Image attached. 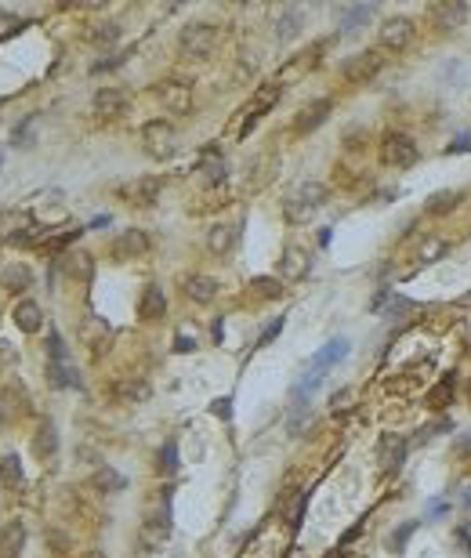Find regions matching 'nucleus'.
I'll use <instances>...</instances> for the list:
<instances>
[{"label":"nucleus","instance_id":"obj_9","mask_svg":"<svg viewBox=\"0 0 471 558\" xmlns=\"http://www.w3.org/2000/svg\"><path fill=\"white\" fill-rule=\"evenodd\" d=\"M149 254V236L142 229H127L113 240V257L116 261H135V257Z\"/></svg>","mask_w":471,"mask_h":558},{"label":"nucleus","instance_id":"obj_14","mask_svg":"<svg viewBox=\"0 0 471 558\" xmlns=\"http://www.w3.org/2000/svg\"><path fill=\"white\" fill-rule=\"evenodd\" d=\"M167 536H170V511L163 508L160 515L145 519V526H142V544H145L149 551H156V547H163Z\"/></svg>","mask_w":471,"mask_h":558},{"label":"nucleus","instance_id":"obj_33","mask_svg":"<svg viewBox=\"0 0 471 558\" xmlns=\"http://www.w3.org/2000/svg\"><path fill=\"white\" fill-rule=\"evenodd\" d=\"M95 486H98V489H105V493H120V489L127 486V479L120 475V471H113L109 464H102V468L95 471Z\"/></svg>","mask_w":471,"mask_h":558},{"label":"nucleus","instance_id":"obj_25","mask_svg":"<svg viewBox=\"0 0 471 558\" xmlns=\"http://www.w3.org/2000/svg\"><path fill=\"white\" fill-rule=\"evenodd\" d=\"M22 544H26V526L22 522H8L4 533H0V554H4V558H18Z\"/></svg>","mask_w":471,"mask_h":558},{"label":"nucleus","instance_id":"obj_19","mask_svg":"<svg viewBox=\"0 0 471 558\" xmlns=\"http://www.w3.org/2000/svg\"><path fill=\"white\" fill-rule=\"evenodd\" d=\"M406 449H410V442H406L402 435H384L381 439V468L392 471L406 461Z\"/></svg>","mask_w":471,"mask_h":558},{"label":"nucleus","instance_id":"obj_21","mask_svg":"<svg viewBox=\"0 0 471 558\" xmlns=\"http://www.w3.org/2000/svg\"><path fill=\"white\" fill-rule=\"evenodd\" d=\"M113 395H116V402H123V406H135V402H145V399H149V384H145L142 377H127V381H120L116 388H113Z\"/></svg>","mask_w":471,"mask_h":558},{"label":"nucleus","instance_id":"obj_24","mask_svg":"<svg viewBox=\"0 0 471 558\" xmlns=\"http://www.w3.org/2000/svg\"><path fill=\"white\" fill-rule=\"evenodd\" d=\"M280 268H283V275L287 279H305L308 275V254L301 250V247H287L283 250V261H280Z\"/></svg>","mask_w":471,"mask_h":558},{"label":"nucleus","instance_id":"obj_47","mask_svg":"<svg viewBox=\"0 0 471 558\" xmlns=\"http://www.w3.org/2000/svg\"><path fill=\"white\" fill-rule=\"evenodd\" d=\"M446 153H471V135H464V131H460L453 142H449Z\"/></svg>","mask_w":471,"mask_h":558},{"label":"nucleus","instance_id":"obj_18","mask_svg":"<svg viewBox=\"0 0 471 558\" xmlns=\"http://www.w3.org/2000/svg\"><path fill=\"white\" fill-rule=\"evenodd\" d=\"M11 319H15V327L22 334H40V327H44V312H40L36 301H18Z\"/></svg>","mask_w":471,"mask_h":558},{"label":"nucleus","instance_id":"obj_23","mask_svg":"<svg viewBox=\"0 0 471 558\" xmlns=\"http://www.w3.org/2000/svg\"><path fill=\"white\" fill-rule=\"evenodd\" d=\"M196 175H200L207 185H221V182H225V160L218 156V149H207L203 160H200V167H196Z\"/></svg>","mask_w":471,"mask_h":558},{"label":"nucleus","instance_id":"obj_41","mask_svg":"<svg viewBox=\"0 0 471 558\" xmlns=\"http://www.w3.org/2000/svg\"><path fill=\"white\" fill-rule=\"evenodd\" d=\"M48 355H51V362H69L66 359V345H62L58 334H48Z\"/></svg>","mask_w":471,"mask_h":558},{"label":"nucleus","instance_id":"obj_1","mask_svg":"<svg viewBox=\"0 0 471 558\" xmlns=\"http://www.w3.org/2000/svg\"><path fill=\"white\" fill-rule=\"evenodd\" d=\"M327 203V185H319V182H305L297 192H290V196L283 200V218L287 222H308L312 214Z\"/></svg>","mask_w":471,"mask_h":558},{"label":"nucleus","instance_id":"obj_7","mask_svg":"<svg viewBox=\"0 0 471 558\" xmlns=\"http://www.w3.org/2000/svg\"><path fill=\"white\" fill-rule=\"evenodd\" d=\"M414 33H417V29H414L410 18H402V15L384 18V22H381V48H388V51H402V48H410Z\"/></svg>","mask_w":471,"mask_h":558},{"label":"nucleus","instance_id":"obj_5","mask_svg":"<svg viewBox=\"0 0 471 558\" xmlns=\"http://www.w3.org/2000/svg\"><path fill=\"white\" fill-rule=\"evenodd\" d=\"M381 69H384V51H381V48H370V51H359V55L345 58L341 76H345L348 83H367V80H374Z\"/></svg>","mask_w":471,"mask_h":558},{"label":"nucleus","instance_id":"obj_37","mask_svg":"<svg viewBox=\"0 0 471 558\" xmlns=\"http://www.w3.org/2000/svg\"><path fill=\"white\" fill-rule=\"evenodd\" d=\"M163 475H175L178 471V446L175 442H163V449H160V464H156Z\"/></svg>","mask_w":471,"mask_h":558},{"label":"nucleus","instance_id":"obj_8","mask_svg":"<svg viewBox=\"0 0 471 558\" xmlns=\"http://www.w3.org/2000/svg\"><path fill=\"white\" fill-rule=\"evenodd\" d=\"M160 189H163V182H160L156 175H145V178H135L131 185H123L120 196H123L127 203H135V207H153L156 196H160Z\"/></svg>","mask_w":471,"mask_h":558},{"label":"nucleus","instance_id":"obj_45","mask_svg":"<svg viewBox=\"0 0 471 558\" xmlns=\"http://www.w3.org/2000/svg\"><path fill=\"white\" fill-rule=\"evenodd\" d=\"M280 330H283V319H272V327H265V334L258 337V348H265V345H272L275 337H280Z\"/></svg>","mask_w":471,"mask_h":558},{"label":"nucleus","instance_id":"obj_36","mask_svg":"<svg viewBox=\"0 0 471 558\" xmlns=\"http://www.w3.org/2000/svg\"><path fill=\"white\" fill-rule=\"evenodd\" d=\"M250 287L258 290L261 297H283V283H280V279H272V275H254Z\"/></svg>","mask_w":471,"mask_h":558},{"label":"nucleus","instance_id":"obj_22","mask_svg":"<svg viewBox=\"0 0 471 558\" xmlns=\"http://www.w3.org/2000/svg\"><path fill=\"white\" fill-rule=\"evenodd\" d=\"M62 268H66V275L80 279V283H88L95 275V261H91V254H83V250H73V254L62 257Z\"/></svg>","mask_w":471,"mask_h":558},{"label":"nucleus","instance_id":"obj_20","mask_svg":"<svg viewBox=\"0 0 471 558\" xmlns=\"http://www.w3.org/2000/svg\"><path fill=\"white\" fill-rule=\"evenodd\" d=\"M345 355H348V337H334V341H327V348H323V352L312 355V370H315V374H323L327 367L341 362Z\"/></svg>","mask_w":471,"mask_h":558},{"label":"nucleus","instance_id":"obj_35","mask_svg":"<svg viewBox=\"0 0 471 558\" xmlns=\"http://www.w3.org/2000/svg\"><path fill=\"white\" fill-rule=\"evenodd\" d=\"M120 40V26L116 22H102V26H95V33H91V44H98V48H113Z\"/></svg>","mask_w":471,"mask_h":558},{"label":"nucleus","instance_id":"obj_17","mask_svg":"<svg viewBox=\"0 0 471 558\" xmlns=\"http://www.w3.org/2000/svg\"><path fill=\"white\" fill-rule=\"evenodd\" d=\"M167 312V297L160 287H145L142 290V301H138V315L145 319V323H156V319H163Z\"/></svg>","mask_w":471,"mask_h":558},{"label":"nucleus","instance_id":"obj_12","mask_svg":"<svg viewBox=\"0 0 471 558\" xmlns=\"http://www.w3.org/2000/svg\"><path fill=\"white\" fill-rule=\"evenodd\" d=\"M453 392H457V374H442L432 388H428L424 406H428V410H435V414H442L446 406L453 402Z\"/></svg>","mask_w":471,"mask_h":558},{"label":"nucleus","instance_id":"obj_3","mask_svg":"<svg viewBox=\"0 0 471 558\" xmlns=\"http://www.w3.org/2000/svg\"><path fill=\"white\" fill-rule=\"evenodd\" d=\"M142 145H145L149 156L170 160V156H175V149H178V135H175V127H170L167 120H149L142 127Z\"/></svg>","mask_w":471,"mask_h":558},{"label":"nucleus","instance_id":"obj_42","mask_svg":"<svg viewBox=\"0 0 471 558\" xmlns=\"http://www.w3.org/2000/svg\"><path fill=\"white\" fill-rule=\"evenodd\" d=\"M18 26H22V18H18V15H11V11H0V36L18 33Z\"/></svg>","mask_w":471,"mask_h":558},{"label":"nucleus","instance_id":"obj_13","mask_svg":"<svg viewBox=\"0 0 471 558\" xmlns=\"http://www.w3.org/2000/svg\"><path fill=\"white\" fill-rule=\"evenodd\" d=\"M95 113H98L102 120L123 116V113H127V95H123L120 88H102V91L95 95Z\"/></svg>","mask_w":471,"mask_h":558},{"label":"nucleus","instance_id":"obj_52","mask_svg":"<svg viewBox=\"0 0 471 558\" xmlns=\"http://www.w3.org/2000/svg\"><path fill=\"white\" fill-rule=\"evenodd\" d=\"M88 558H105V554H102V551H91V554H88Z\"/></svg>","mask_w":471,"mask_h":558},{"label":"nucleus","instance_id":"obj_15","mask_svg":"<svg viewBox=\"0 0 471 558\" xmlns=\"http://www.w3.org/2000/svg\"><path fill=\"white\" fill-rule=\"evenodd\" d=\"M432 18H435L439 29H457V26H464V18H467V4H464V0H442V4L432 8Z\"/></svg>","mask_w":471,"mask_h":558},{"label":"nucleus","instance_id":"obj_11","mask_svg":"<svg viewBox=\"0 0 471 558\" xmlns=\"http://www.w3.org/2000/svg\"><path fill=\"white\" fill-rule=\"evenodd\" d=\"M156 95H160V102L170 113H189V105H192V88L182 83V80H163L156 88Z\"/></svg>","mask_w":471,"mask_h":558},{"label":"nucleus","instance_id":"obj_53","mask_svg":"<svg viewBox=\"0 0 471 558\" xmlns=\"http://www.w3.org/2000/svg\"><path fill=\"white\" fill-rule=\"evenodd\" d=\"M467 399H471V381H467Z\"/></svg>","mask_w":471,"mask_h":558},{"label":"nucleus","instance_id":"obj_40","mask_svg":"<svg viewBox=\"0 0 471 558\" xmlns=\"http://www.w3.org/2000/svg\"><path fill=\"white\" fill-rule=\"evenodd\" d=\"M414 308H417V305L410 301V297L392 294V297H388V308H384V312H388V315H406V312H414Z\"/></svg>","mask_w":471,"mask_h":558},{"label":"nucleus","instance_id":"obj_28","mask_svg":"<svg viewBox=\"0 0 471 558\" xmlns=\"http://www.w3.org/2000/svg\"><path fill=\"white\" fill-rule=\"evenodd\" d=\"M48 377H51L55 388H80V374H76L73 362H51Z\"/></svg>","mask_w":471,"mask_h":558},{"label":"nucleus","instance_id":"obj_48","mask_svg":"<svg viewBox=\"0 0 471 558\" xmlns=\"http://www.w3.org/2000/svg\"><path fill=\"white\" fill-rule=\"evenodd\" d=\"M192 348H196V341H192L189 334H178V337H175V352H178V355H189Z\"/></svg>","mask_w":471,"mask_h":558},{"label":"nucleus","instance_id":"obj_32","mask_svg":"<svg viewBox=\"0 0 471 558\" xmlns=\"http://www.w3.org/2000/svg\"><path fill=\"white\" fill-rule=\"evenodd\" d=\"M232 243H235V232H232L228 225H214L210 236H207V247H210L214 254H228Z\"/></svg>","mask_w":471,"mask_h":558},{"label":"nucleus","instance_id":"obj_50","mask_svg":"<svg viewBox=\"0 0 471 558\" xmlns=\"http://www.w3.org/2000/svg\"><path fill=\"white\" fill-rule=\"evenodd\" d=\"M457 449H460V454H471V435H460V439H457Z\"/></svg>","mask_w":471,"mask_h":558},{"label":"nucleus","instance_id":"obj_30","mask_svg":"<svg viewBox=\"0 0 471 558\" xmlns=\"http://www.w3.org/2000/svg\"><path fill=\"white\" fill-rule=\"evenodd\" d=\"M0 482H4L8 489H18L26 479H22V461H18L15 454H8L4 461H0Z\"/></svg>","mask_w":471,"mask_h":558},{"label":"nucleus","instance_id":"obj_51","mask_svg":"<svg viewBox=\"0 0 471 558\" xmlns=\"http://www.w3.org/2000/svg\"><path fill=\"white\" fill-rule=\"evenodd\" d=\"M319 247H330V229H319Z\"/></svg>","mask_w":471,"mask_h":558},{"label":"nucleus","instance_id":"obj_46","mask_svg":"<svg viewBox=\"0 0 471 558\" xmlns=\"http://www.w3.org/2000/svg\"><path fill=\"white\" fill-rule=\"evenodd\" d=\"M123 58H127V55H109V58H102V62H95V66H91V73H105V69H116V66H123Z\"/></svg>","mask_w":471,"mask_h":558},{"label":"nucleus","instance_id":"obj_39","mask_svg":"<svg viewBox=\"0 0 471 558\" xmlns=\"http://www.w3.org/2000/svg\"><path fill=\"white\" fill-rule=\"evenodd\" d=\"M442 254H446V240L432 236V240H424V247H421V261H439Z\"/></svg>","mask_w":471,"mask_h":558},{"label":"nucleus","instance_id":"obj_6","mask_svg":"<svg viewBox=\"0 0 471 558\" xmlns=\"http://www.w3.org/2000/svg\"><path fill=\"white\" fill-rule=\"evenodd\" d=\"M178 44H182V51H185L189 58H207V55L214 51V44H218V29L207 26V22H192V26L182 29Z\"/></svg>","mask_w":471,"mask_h":558},{"label":"nucleus","instance_id":"obj_43","mask_svg":"<svg viewBox=\"0 0 471 558\" xmlns=\"http://www.w3.org/2000/svg\"><path fill=\"white\" fill-rule=\"evenodd\" d=\"M210 414H214V417H221V421H228V417H232V399H228V395L214 399V402H210Z\"/></svg>","mask_w":471,"mask_h":558},{"label":"nucleus","instance_id":"obj_31","mask_svg":"<svg viewBox=\"0 0 471 558\" xmlns=\"http://www.w3.org/2000/svg\"><path fill=\"white\" fill-rule=\"evenodd\" d=\"M370 15H374V8H370V4H355V8H348V11H345V18H341V33H345V36H348V33H355L359 26H367V22H370Z\"/></svg>","mask_w":471,"mask_h":558},{"label":"nucleus","instance_id":"obj_38","mask_svg":"<svg viewBox=\"0 0 471 558\" xmlns=\"http://www.w3.org/2000/svg\"><path fill=\"white\" fill-rule=\"evenodd\" d=\"M352 402H355V388H341V392H334V395H330V414H348Z\"/></svg>","mask_w":471,"mask_h":558},{"label":"nucleus","instance_id":"obj_16","mask_svg":"<svg viewBox=\"0 0 471 558\" xmlns=\"http://www.w3.org/2000/svg\"><path fill=\"white\" fill-rule=\"evenodd\" d=\"M218 279H210V275H189L185 279V297L189 301H196V305H210L214 297H218Z\"/></svg>","mask_w":471,"mask_h":558},{"label":"nucleus","instance_id":"obj_26","mask_svg":"<svg viewBox=\"0 0 471 558\" xmlns=\"http://www.w3.org/2000/svg\"><path fill=\"white\" fill-rule=\"evenodd\" d=\"M55 449H58V432H55V424H51V421H40L36 439H33V454L48 461V457H55Z\"/></svg>","mask_w":471,"mask_h":558},{"label":"nucleus","instance_id":"obj_49","mask_svg":"<svg viewBox=\"0 0 471 558\" xmlns=\"http://www.w3.org/2000/svg\"><path fill=\"white\" fill-rule=\"evenodd\" d=\"M439 515H446V501H432L424 511V519H439Z\"/></svg>","mask_w":471,"mask_h":558},{"label":"nucleus","instance_id":"obj_34","mask_svg":"<svg viewBox=\"0 0 471 558\" xmlns=\"http://www.w3.org/2000/svg\"><path fill=\"white\" fill-rule=\"evenodd\" d=\"M457 200H460V192L442 189V192H435V196L428 200V214H449V210L457 207Z\"/></svg>","mask_w":471,"mask_h":558},{"label":"nucleus","instance_id":"obj_29","mask_svg":"<svg viewBox=\"0 0 471 558\" xmlns=\"http://www.w3.org/2000/svg\"><path fill=\"white\" fill-rule=\"evenodd\" d=\"M0 283H4L11 294H22V290H29L33 275H29V268H26V265H8V268H4V275H0Z\"/></svg>","mask_w":471,"mask_h":558},{"label":"nucleus","instance_id":"obj_44","mask_svg":"<svg viewBox=\"0 0 471 558\" xmlns=\"http://www.w3.org/2000/svg\"><path fill=\"white\" fill-rule=\"evenodd\" d=\"M414 529H417V522H406L399 533H392V547H395V551H402V547H406V540L414 536Z\"/></svg>","mask_w":471,"mask_h":558},{"label":"nucleus","instance_id":"obj_27","mask_svg":"<svg viewBox=\"0 0 471 558\" xmlns=\"http://www.w3.org/2000/svg\"><path fill=\"white\" fill-rule=\"evenodd\" d=\"M301 22H305V15H301V8H287L283 15H280V22H275V36L283 40H294L297 33H301Z\"/></svg>","mask_w":471,"mask_h":558},{"label":"nucleus","instance_id":"obj_4","mask_svg":"<svg viewBox=\"0 0 471 558\" xmlns=\"http://www.w3.org/2000/svg\"><path fill=\"white\" fill-rule=\"evenodd\" d=\"M280 95H283V83L280 80H272V83H261L258 91H254V98L247 102V109L240 113L243 116V123H240V138H247L250 131H254V123L261 120V113H268L275 102H280Z\"/></svg>","mask_w":471,"mask_h":558},{"label":"nucleus","instance_id":"obj_10","mask_svg":"<svg viewBox=\"0 0 471 558\" xmlns=\"http://www.w3.org/2000/svg\"><path fill=\"white\" fill-rule=\"evenodd\" d=\"M330 113H334V102H330V98H315V102H308L305 109L297 113L294 131H297V135H308V131H315L319 123H327Z\"/></svg>","mask_w":471,"mask_h":558},{"label":"nucleus","instance_id":"obj_2","mask_svg":"<svg viewBox=\"0 0 471 558\" xmlns=\"http://www.w3.org/2000/svg\"><path fill=\"white\" fill-rule=\"evenodd\" d=\"M381 160L388 163V167H395V170H406V167H414L421 160V149H417V142L410 135L392 131V135H384V142H381Z\"/></svg>","mask_w":471,"mask_h":558}]
</instances>
